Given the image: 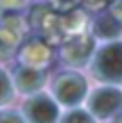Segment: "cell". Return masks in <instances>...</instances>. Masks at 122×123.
Instances as JSON below:
<instances>
[{
  "label": "cell",
  "instance_id": "11",
  "mask_svg": "<svg viewBox=\"0 0 122 123\" xmlns=\"http://www.w3.org/2000/svg\"><path fill=\"white\" fill-rule=\"evenodd\" d=\"M9 75L4 70H0V105H6L13 100V95H14V87H13Z\"/></svg>",
  "mask_w": 122,
  "mask_h": 123
},
{
  "label": "cell",
  "instance_id": "13",
  "mask_svg": "<svg viewBox=\"0 0 122 123\" xmlns=\"http://www.w3.org/2000/svg\"><path fill=\"white\" fill-rule=\"evenodd\" d=\"M61 123H93V120L86 111H72L63 118Z\"/></svg>",
  "mask_w": 122,
  "mask_h": 123
},
{
  "label": "cell",
  "instance_id": "10",
  "mask_svg": "<svg viewBox=\"0 0 122 123\" xmlns=\"http://www.w3.org/2000/svg\"><path fill=\"white\" fill-rule=\"evenodd\" d=\"M92 32L99 39H115L122 34V22L111 14V12H102L92 23Z\"/></svg>",
  "mask_w": 122,
  "mask_h": 123
},
{
  "label": "cell",
  "instance_id": "16",
  "mask_svg": "<svg viewBox=\"0 0 122 123\" xmlns=\"http://www.w3.org/2000/svg\"><path fill=\"white\" fill-rule=\"evenodd\" d=\"M117 123H122V118H119V120H117Z\"/></svg>",
  "mask_w": 122,
  "mask_h": 123
},
{
  "label": "cell",
  "instance_id": "1",
  "mask_svg": "<svg viewBox=\"0 0 122 123\" xmlns=\"http://www.w3.org/2000/svg\"><path fill=\"white\" fill-rule=\"evenodd\" d=\"M92 73L100 82H122V43L113 41L99 48L92 62Z\"/></svg>",
  "mask_w": 122,
  "mask_h": 123
},
{
  "label": "cell",
  "instance_id": "12",
  "mask_svg": "<svg viewBox=\"0 0 122 123\" xmlns=\"http://www.w3.org/2000/svg\"><path fill=\"white\" fill-rule=\"evenodd\" d=\"M47 2H49V6L52 7L56 12L65 14V12L74 11L75 7H77V4L83 2V0H47Z\"/></svg>",
  "mask_w": 122,
  "mask_h": 123
},
{
  "label": "cell",
  "instance_id": "15",
  "mask_svg": "<svg viewBox=\"0 0 122 123\" xmlns=\"http://www.w3.org/2000/svg\"><path fill=\"white\" fill-rule=\"evenodd\" d=\"M106 4H110V0H83V6L88 11H99L102 9Z\"/></svg>",
  "mask_w": 122,
  "mask_h": 123
},
{
  "label": "cell",
  "instance_id": "4",
  "mask_svg": "<svg viewBox=\"0 0 122 123\" xmlns=\"http://www.w3.org/2000/svg\"><path fill=\"white\" fill-rule=\"evenodd\" d=\"M88 111L99 120H106L122 111V91L117 87H99L88 98Z\"/></svg>",
  "mask_w": 122,
  "mask_h": 123
},
{
  "label": "cell",
  "instance_id": "14",
  "mask_svg": "<svg viewBox=\"0 0 122 123\" xmlns=\"http://www.w3.org/2000/svg\"><path fill=\"white\" fill-rule=\"evenodd\" d=\"M0 123H27V120L16 111H0Z\"/></svg>",
  "mask_w": 122,
  "mask_h": 123
},
{
  "label": "cell",
  "instance_id": "5",
  "mask_svg": "<svg viewBox=\"0 0 122 123\" xmlns=\"http://www.w3.org/2000/svg\"><path fill=\"white\" fill-rule=\"evenodd\" d=\"M52 91L63 105H75L86 95V80L77 73H61L52 84Z\"/></svg>",
  "mask_w": 122,
  "mask_h": 123
},
{
  "label": "cell",
  "instance_id": "2",
  "mask_svg": "<svg viewBox=\"0 0 122 123\" xmlns=\"http://www.w3.org/2000/svg\"><path fill=\"white\" fill-rule=\"evenodd\" d=\"M27 32V22L16 12L6 14L0 20V61H7L18 52Z\"/></svg>",
  "mask_w": 122,
  "mask_h": 123
},
{
  "label": "cell",
  "instance_id": "3",
  "mask_svg": "<svg viewBox=\"0 0 122 123\" xmlns=\"http://www.w3.org/2000/svg\"><path fill=\"white\" fill-rule=\"evenodd\" d=\"M29 25L49 45L65 41V34H63V27H61V16H57L52 7L36 6L29 14Z\"/></svg>",
  "mask_w": 122,
  "mask_h": 123
},
{
  "label": "cell",
  "instance_id": "8",
  "mask_svg": "<svg viewBox=\"0 0 122 123\" xmlns=\"http://www.w3.org/2000/svg\"><path fill=\"white\" fill-rule=\"evenodd\" d=\"M93 48L95 46L90 36H85V34L72 36L70 39H65V43H63L61 57L72 66H83L90 59Z\"/></svg>",
  "mask_w": 122,
  "mask_h": 123
},
{
  "label": "cell",
  "instance_id": "7",
  "mask_svg": "<svg viewBox=\"0 0 122 123\" xmlns=\"http://www.w3.org/2000/svg\"><path fill=\"white\" fill-rule=\"evenodd\" d=\"M18 59L22 62V66L43 70L52 61V50H50V45L47 41L38 36L22 43V46L18 48Z\"/></svg>",
  "mask_w": 122,
  "mask_h": 123
},
{
  "label": "cell",
  "instance_id": "6",
  "mask_svg": "<svg viewBox=\"0 0 122 123\" xmlns=\"http://www.w3.org/2000/svg\"><path fill=\"white\" fill-rule=\"evenodd\" d=\"M23 116L27 123H56L59 116V109L50 96L34 95L25 100Z\"/></svg>",
  "mask_w": 122,
  "mask_h": 123
},
{
  "label": "cell",
  "instance_id": "9",
  "mask_svg": "<svg viewBox=\"0 0 122 123\" xmlns=\"http://www.w3.org/2000/svg\"><path fill=\"white\" fill-rule=\"evenodd\" d=\"M14 87L23 95H32L40 91L45 84V71L40 68H31V66H22L16 70L13 77Z\"/></svg>",
  "mask_w": 122,
  "mask_h": 123
}]
</instances>
